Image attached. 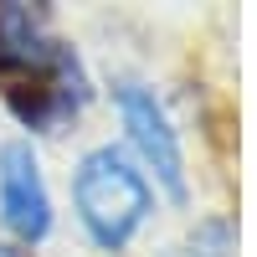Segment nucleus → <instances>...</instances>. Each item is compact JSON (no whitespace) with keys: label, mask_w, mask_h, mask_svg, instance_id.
<instances>
[{"label":"nucleus","mask_w":257,"mask_h":257,"mask_svg":"<svg viewBox=\"0 0 257 257\" xmlns=\"http://www.w3.org/2000/svg\"><path fill=\"white\" fill-rule=\"evenodd\" d=\"M0 257H26L21 247H11V242H0Z\"/></svg>","instance_id":"5"},{"label":"nucleus","mask_w":257,"mask_h":257,"mask_svg":"<svg viewBox=\"0 0 257 257\" xmlns=\"http://www.w3.org/2000/svg\"><path fill=\"white\" fill-rule=\"evenodd\" d=\"M118 113L134 149L144 155V165L160 175L165 196L170 201H185V155H180V139L170 128V113L160 108V98L144 88V82H118Z\"/></svg>","instance_id":"2"},{"label":"nucleus","mask_w":257,"mask_h":257,"mask_svg":"<svg viewBox=\"0 0 257 257\" xmlns=\"http://www.w3.org/2000/svg\"><path fill=\"white\" fill-rule=\"evenodd\" d=\"M237 252V226L226 216H211L196 226V237H190V257H231Z\"/></svg>","instance_id":"4"},{"label":"nucleus","mask_w":257,"mask_h":257,"mask_svg":"<svg viewBox=\"0 0 257 257\" xmlns=\"http://www.w3.org/2000/svg\"><path fill=\"white\" fill-rule=\"evenodd\" d=\"M72 201H77V216L88 226V237L98 247L118 252L149 216V180L134 170V160L123 149L103 144L93 155H82L77 175H72Z\"/></svg>","instance_id":"1"},{"label":"nucleus","mask_w":257,"mask_h":257,"mask_svg":"<svg viewBox=\"0 0 257 257\" xmlns=\"http://www.w3.org/2000/svg\"><path fill=\"white\" fill-rule=\"evenodd\" d=\"M0 216L21 242H41L52 231V196L41 180V165L31 144H6L0 149Z\"/></svg>","instance_id":"3"}]
</instances>
